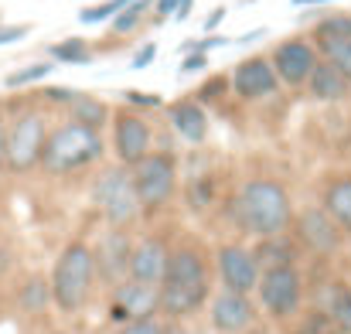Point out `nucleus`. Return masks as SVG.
I'll list each match as a JSON object with an SVG mask.
<instances>
[{
    "mask_svg": "<svg viewBox=\"0 0 351 334\" xmlns=\"http://www.w3.org/2000/svg\"><path fill=\"white\" fill-rule=\"evenodd\" d=\"M208 321L219 334H245L256 324V304L245 294L219 290L208 300Z\"/></svg>",
    "mask_w": 351,
    "mask_h": 334,
    "instance_id": "2eb2a0df",
    "label": "nucleus"
},
{
    "mask_svg": "<svg viewBox=\"0 0 351 334\" xmlns=\"http://www.w3.org/2000/svg\"><path fill=\"white\" fill-rule=\"evenodd\" d=\"M48 72H51V62H34V65H27V69H21V72L7 75V79H3V86H7V89H24V86H31V82L45 79Z\"/></svg>",
    "mask_w": 351,
    "mask_h": 334,
    "instance_id": "7c9ffc66",
    "label": "nucleus"
},
{
    "mask_svg": "<svg viewBox=\"0 0 351 334\" xmlns=\"http://www.w3.org/2000/svg\"><path fill=\"white\" fill-rule=\"evenodd\" d=\"M208 65V55L205 51H195V55H188L184 62H181V72H198V69H205Z\"/></svg>",
    "mask_w": 351,
    "mask_h": 334,
    "instance_id": "4c0bfd02",
    "label": "nucleus"
},
{
    "mask_svg": "<svg viewBox=\"0 0 351 334\" xmlns=\"http://www.w3.org/2000/svg\"><path fill=\"white\" fill-rule=\"evenodd\" d=\"M167 259H171V246L160 235H143L140 242H133V256H130V280L160 287L164 273H167Z\"/></svg>",
    "mask_w": 351,
    "mask_h": 334,
    "instance_id": "f3484780",
    "label": "nucleus"
},
{
    "mask_svg": "<svg viewBox=\"0 0 351 334\" xmlns=\"http://www.w3.org/2000/svg\"><path fill=\"white\" fill-rule=\"evenodd\" d=\"M48 58L51 62H62V65H89L93 62V51L82 38H69V41H58L48 48Z\"/></svg>",
    "mask_w": 351,
    "mask_h": 334,
    "instance_id": "393cba45",
    "label": "nucleus"
},
{
    "mask_svg": "<svg viewBox=\"0 0 351 334\" xmlns=\"http://www.w3.org/2000/svg\"><path fill=\"white\" fill-rule=\"evenodd\" d=\"M31 24H0V45H14L21 38H27Z\"/></svg>",
    "mask_w": 351,
    "mask_h": 334,
    "instance_id": "f704fd0d",
    "label": "nucleus"
},
{
    "mask_svg": "<svg viewBox=\"0 0 351 334\" xmlns=\"http://www.w3.org/2000/svg\"><path fill=\"white\" fill-rule=\"evenodd\" d=\"M154 7H157V14H160V17H178L181 0H154Z\"/></svg>",
    "mask_w": 351,
    "mask_h": 334,
    "instance_id": "ea45409f",
    "label": "nucleus"
},
{
    "mask_svg": "<svg viewBox=\"0 0 351 334\" xmlns=\"http://www.w3.org/2000/svg\"><path fill=\"white\" fill-rule=\"evenodd\" d=\"M215 273H219V280H222V290L252 297L256 287H259L263 266H259V259H256V252H252L249 246L226 242V246H219V252H215Z\"/></svg>",
    "mask_w": 351,
    "mask_h": 334,
    "instance_id": "1a4fd4ad",
    "label": "nucleus"
},
{
    "mask_svg": "<svg viewBox=\"0 0 351 334\" xmlns=\"http://www.w3.org/2000/svg\"><path fill=\"white\" fill-rule=\"evenodd\" d=\"M123 99H126V103H130L133 110H140V112L164 106V99H160L157 93H136V89H126V93H123Z\"/></svg>",
    "mask_w": 351,
    "mask_h": 334,
    "instance_id": "473e14b6",
    "label": "nucleus"
},
{
    "mask_svg": "<svg viewBox=\"0 0 351 334\" xmlns=\"http://www.w3.org/2000/svg\"><path fill=\"white\" fill-rule=\"evenodd\" d=\"M293 228H297V239L317 256H331L341 249V228L324 208H304L293 219Z\"/></svg>",
    "mask_w": 351,
    "mask_h": 334,
    "instance_id": "dca6fc26",
    "label": "nucleus"
},
{
    "mask_svg": "<svg viewBox=\"0 0 351 334\" xmlns=\"http://www.w3.org/2000/svg\"><path fill=\"white\" fill-rule=\"evenodd\" d=\"M167 324H160L157 318H143V321H126L119 334H164Z\"/></svg>",
    "mask_w": 351,
    "mask_h": 334,
    "instance_id": "72a5a7b5",
    "label": "nucleus"
},
{
    "mask_svg": "<svg viewBox=\"0 0 351 334\" xmlns=\"http://www.w3.org/2000/svg\"><path fill=\"white\" fill-rule=\"evenodd\" d=\"M160 314V287L140 283V280H123L113 287V300H110V321L126 324V321H143V318H157Z\"/></svg>",
    "mask_w": 351,
    "mask_h": 334,
    "instance_id": "f8f14e48",
    "label": "nucleus"
},
{
    "mask_svg": "<svg viewBox=\"0 0 351 334\" xmlns=\"http://www.w3.org/2000/svg\"><path fill=\"white\" fill-rule=\"evenodd\" d=\"M106 157V140L99 130H89L82 123H58L48 133L45 154H41V171L48 178H72Z\"/></svg>",
    "mask_w": 351,
    "mask_h": 334,
    "instance_id": "7ed1b4c3",
    "label": "nucleus"
},
{
    "mask_svg": "<svg viewBox=\"0 0 351 334\" xmlns=\"http://www.w3.org/2000/svg\"><path fill=\"white\" fill-rule=\"evenodd\" d=\"M208 300H212V266L202 246L195 242L174 246L160 283V314H167L171 321H188Z\"/></svg>",
    "mask_w": 351,
    "mask_h": 334,
    "instance_id": "f257e3e1",
    "label": "nucleus"
},
{
    "mask_svg": "<svg viewBox=\"0 0 351 334\" xmlns=\"http://www.w3.org/2000/svg\"><path fill=\"white\" fill-rule=\"evenodd\" d=\"M256 297L263 304V311L276 321H287L300 311L304 304V280L297 266H276V270H263Z\"/></svg>",
    "mask_w": 351,
    "mask_h": 334,
    "instance_id": "6e6552de",
    "label": "nucleus"
},
{
    "mask_svg": "<svg viewBox=\"0 0 351 334\" xmlns=\"http://www.w3.org/2000/svg\"><path fill=\"white\" fill-rule=\"evenodd\" d=\"M48 119L38 110H17L7 123V171L24 178L31 171H41V154L48 143Z\"/></svg>",
    "mask_w": 351,
    "mask_h": 334,
    "instance_id": "0eeeda50",
    "label": "nucleus"
},
{
    "mask_svg": "<svg viewBox=\"0 0 351 334\" xmlns=\"http://www.w3.org/2000/svg\"><path fill=\"white\" fill-rule=\"evenodd\" d=\"M328 318H331V324H335L338 331L351 334V290H341V294L331 300V307H328Z\"/></svg>",
    "mask_w": 351,
    "mask_h": 334,
    "instance_id": "c756f323",
    "label": "nucleus"
},
{
    "mask_svg": "<svg viewBox=\"0 0 351 334\" xmlns=\"http://www.w3.org/2000/svg\"><path fill=\"white\" fill-rule=\"evenodd\" d=\"M89 198L99 208L106 228H130L143 212L136 202V191H133L130 167H123V164H103L96 171V178L89 184Z\"/></svg>",
    "mask_w": 351,
    "mask_h": 334,
    "instance_id": "39448f33",
    "label": "nucleus"
},
{
    "mask_svg": "<svg viewBox=\"0 0 351 334\" xmlns=\"http://www.w3.org/2000/svg\"><path fill=\"white\" fill-rule=\"evenodd\" d=\"M229 219L242 235H256V239H269V235H283L290 232V225L297 219L290 191L273 181V178H252L245 181L229 202Z\"/></svg>",
    "mask_w": 351,
    "mask_h": 334,
    "instance_id": "f03ea898",
    "label": "nucleus"
},
{
    "mask_svg": "<svg viewBox=\"0 0 351 334\" xmlns=\"http://www.w3.org/2000/svg\"><path fill=\"white\" fill-rule=\"evenodd\" d=\"M51 304L62 311V314H79L89 307L93 300V290L99 283V270H96V256H93V246L86 242H69L55 266H51Z\"/></svg>",
    "mask_w": 351,
    "mask_h": 334,
    "instance_id": "20e7f679",
    "label": "nucleus"
},
{
    "mask_svg": "<svg viewBox=\"0 0 351 334\" xmlns=\"http://www.w3.org/2000/svg\"><path fill=\"white\" fill-rule=\"evenodd\" d=\"M0 171H7V123L0 112Z\"/></svg>",
    "mask_w": 351,
    "mask_h": 334,
    "instance_id": "a19ab883",
    "label": "nucleus"
},
{
    "mask_svg": "<svg viewBox=\"0 0 351 334\" xmlns=\"http://www.w3.org/2000/svg\"><path fill=\"white\" fill-rule=\"evenodd\" d=\"M154 58H157V45H143V48L133 55V62H130V65H133V69H147Z\"/></svg>",
    "mask_w": 351,
    "mask_h": 334,
    "instance_id": "e433bc0d",
    "label": "nucleus"
},
{
    "mask_svg": "<svg viewBox=\"0 0 351 334\" xmlns=\"http://www.w3.org/2000/svg\"><path fill=\"white\" fill-rule=\"evenodd\" d=\"M133 0H106V3H96V7H82L79 10V21L82 24H103V21H113L119 10H126Z\"/></svg>",
    "mask_w": 351,
    "mask_h": 334,
    "instance_id": "cd10ccee",
    "label": "nucleus"
},
{
    "mask_svg": "<svg viewBox=\"0 0 351 334\" xmlns=\"http://www.w3.org/2000/svg\"><path fill=\"white\" fill-rule=\"evenodd\" d=\"M222 45H229V38H222V34H212V38H202V41H195V51H208V48H222Z\"/></svg>",
    "mask_w": 351,
    "mask_h": 334,
    "instance_id": "58836bf2",
    "label": "nucleus"
},
{
    "mask_svg": "<svg viewBox=\"0 0 351 334\" xmlns=\"http://www.w3.org/2000/svg\"><path fill=\"white\" fill-rule=\"evenodd\" d=\"M317 55H321L317 45H311L304 38H287V41H280L273 48V58L269 62H273V69H276V75H280V82L287 89H304L311 82L317 62H321Z\"/></svg>",
    "mask_w": 351,
    "mask_h": 334,
    "instance_id": "9b49d317",
    "label": "nucleus"
},
{
    "mask_svg": "<svg viewBox=\"0 0 351 334\" xmlns=\"http://www.w3.org/2000/svg\"><path fill=\"white\" fill-rule=\"evenodd\" d=\"M167 119H171V126H174V133H178L181 140H188V143H195V147L208 140V112H205V106H202L195 96L171 103V106H167Z\"/></svg>",
    "mask_w": 351,
    "mask_h": 334,
    "instance_id": "a211bd4d",
    "label": "nucleus"
},
{
    "mask_svg": "<svg viewBox=\"0 0 351 334\" xmlns=\"http://www.w3.org/2000/svg\"><path fill=\"white\" fill-rule=\"evenodd\" d=\"M150 7V0H133L126 10H119L117 17H113V34H130V31H136L140 27V21H143V10Z\"/></svg>",
    "mask_w": 351,
    "mask_h": 334,
    "instance_id": "c85d7f7f",
    "label": "nucleus"
},
{
    "mask_svg": "<svg viewBox=\"0 0 351 334\" xmlns=\"http://www.w3.org/2000/svg\"><path fill=\"white\" fill-rule=\"evenodd\" d=\"M191 3H195V0H181V7H178V21H184V17H188Z\"/></svg>",
    "mask_w": 351,
    "mask_h": 334,
    "instance_id": "c03bdc74",
    "label": "nucleus"
},
{
    "mask_svg": "<svg viewBox=\"0 0 351 334\" xmlns=\"http://www.w3.org/2000/svg\"><path fill=\"white\" fill-rule=\"evenodd\" d=\"M229 89H232V75H212L205 86H198L195 99H198L202 106H215V103H222V99L229 96Z\"/></svg>",
    "mask_w": 351,
    "mask_h": 334,
    "instance_id": "bb28decb",
    "label": "nucleus"
},
{
    "mask_svg": "<svg viewBox=\"0 0 351 334\" xmlns=\"http://www.w3.org/2000/svg\"><path fill=\"white\" fill-rule=\"evenodd\" d=\"M69 119L103 133V130L113 123V110H110L103 99H96V96H82V93H79V99L69 106Z\"/></svg>",
    "mask_w": 351,
    "mask_h": 334,
    "instance_id": "4be33fe9",
    "label": "nucleus"
},
{
    "mask_svg": "<svg viewBox=\"0 0 351 334\" xmlns=\"http://www.w3.org/2000/svg\"><path fill=\"white\" fill-rule=\"evenodd\" d=\"M164 334H202L198 328H191V324H184V321H174V324H167Z\"/></svg>",
    "mask_w": 351,
    "mask_h": 334,
    "instance_id": "79ce46f5",
    "label": "nucleus"
},
{
    "mask_svg": "<svg viewBox=\"0 0 351 334\" xmlns=\"http://www.w3.org/2000/svg\"><path fill=\"white\" fill-rule=\"evenodd\" d=\"M345 79L351 82V41H338V45H324V48H317Z\"/></svg>",
    "mask_w": 351,
    "mask_h": 334,
    "instance_id": "2f4dec72",
    "label": "nucleus"
},
{
    "mask_svg": "<svg viewBox=\"0 0 351 334\" xmlns=\"http://www.w3.org/2000/svg\"><path fill=\"white\" fill-rule=\"evenodd\" d=\"M93 256H96V270H99V283L106 287H117L130 276V256H133V239L126 235V228H106L96 246H93Z\"/></svg>",
    "mask_w": 351,
    "mask_h": 334,
    "instance_id": "ddd939ff",
    "label": "nucleus"
},
{
    "mask_svg": "<svg viewBox=\"0 0 351 334\" xmlns=\"http://www.w3.org/2000/svg\"><path fill=\"white\" fill-rule=\"evenodd\" d=\"M150 150H154V130H150V123L136 110L113 112V154H117V164L136 167Z\"/></svg>",
    "mask_w": 351,
    "mask_h": 334,
    "instance_id": "9d476101",
    "label": "nucleus"
},
{
    "mask_svg": "<svg viewBox=\"0 0 351 334\" xmlns=\"http://www.w3.org/2000/svg\"><path fill=\"white\" fill-rule=\"evenodd\" d=\"M338 41H351V17L348 14H331V17L317 21V27H314V45H317V48L338 45Z\"/></svg>",
    "mask_w": 351,
    "mask_h": 334,
    "instance_id": "b1692460",
    "label": "nucleus"
},
{
    "mask_svg": "<svg viewBox=\"0 0 351 334\" xmlns=\"http://www.w3.org/2000/svg\"><path fill=\"white\" fill-rule=\"evenodd\" d=\"M51 334H69V331H51Z\"/></svg>",
    "mask_w": 351,
    "mask_h": 334,
    "instance_id": "49530a36",
    "label": "nucleus"
},
{
    "mask_svg": "<svg viewBox=\"0 0 351 334\" xmlns=\"http://www.w3.org/2000/svg\"><path fill=\"white\" fill-rule=\"evenodd\" d=\"M252 252H256V259H259V266H263V270H276V266H293L300 249H297V242L283 232V235L259 239V242L252 246Z\"/></svg>",
    "mask_w": 351,
    "mask_h": 334,
    "instance_id": "aec40b11",
    "label": "nucleus"
},
{
    "mask_svg": "<svg viewBox=\"0 0 351 334\" xmlns=\"http://www.w3.org/2000/svg\"><path fill=\"white\" fill-rule=\"evenodd\" d=\"M130 178H133L136 202L150 219L160 208H167L178 195V157L171 150H150L136 167H130Z\"/></svg>",
    "mask_w": 351,
    "mask_h": 334,
    "instance_id": "423d86ee",
    "label": "nucleus"
},
{
    "mask_svg": "<svg viewBox=\"0 0 351 334\" xmlns=\"http://www.w3.org/2000/svg\"><path fill=\"white\" fill-rule=\"evenodd\" d=\"M280 86H283V82H280L273 62L263 58V55H249V58H242L232 69V93L242 103L266 99V96L280 93Z\"/></svg>",
    "mask_w": 351,
    "mask_h": 334,
    "instance_id": "4468645a",
    "label": "nucleus"
},
{
    "mask_svg": "<svg viewBox=\"0 0 351 334\" xmlns=\"http://www.w3.org/2000/svg\"><path fill=\"white\" fill-rule=\"evenodd\" d=\"M222 17H226V7H215V10L208 14V21H205V31H215V27L222 24Z\"/></svg>",
    "mask_w": 351,
    "mask_h": 334,
    "instance_id": "37998d69",
    "label": "nucleus"
},
{
    "mask_svg": "<svg viewBox=\"0 0 351 334\" xmlns=\"http://www.w3.org/2000/svg\"><path fill=\"white\" fill-rule=\"evenodd\" d=\"M321 208L338 222L341 232L351 235V178H335L328 188H324V202Z\"/></svg>",
    "mask_w": 351,
    "mask_h": 334,
    "instance_id": "412c9836",
    "label": "nucleus"
},
{
    "mask_svg": "<svg viewBox=\"0 0 351 334\" xmlns=\"http://www.w3.org/2000/svg\"><path fill=\"white\" fill-rule=\"evenodd\" d=\"M184 198H188V208H195V212L208 208L212 198H215V178H212V174L191 178V184L184 188Z\"/></svg>",
    "mask_w": 351,
    "mask_h": 334,
    "instance_id": "a878e982",
    "label": "nucleus"
},
{
    "mask_svg": "<svg viewBox=\"0 0 351 334\" xmlns=\"http://www.w3.org/2000/svg\"><path fill=\"white\" fill-rule=\"evenodd\" d=\"M297 7H314V3H328V0H293Z\"/></svg>",
    "mask_w": 351,
    "mask_h": 334,
    "instance_id": "a18cd8bd",
    "label": "nucleus"
},
{
    "mask_svg": "<svg viewBox=\"0 0 351 334\" xmlns=\"http://www.w3.org/2000/svg\"><path fill=\"white\" fill-rule=\"evenodd\" d=\"M45 99H51V103H62V106H72L75 99H79V93H72V89H45Z\"/></svg>",
    "mask_w": 351,
    "mask_h": 334,
    "instance_id": "c9c22d12",
    "label": "nucleus"
},
{
    "mask_svg": "<svg viewBox=\"0 0 351 334\" xmlns=\"http://www.w3.org/2000/svg\"><path fill=\"white\" fill-rule=\"evenodd\" d=\"M17 304H21L24 314H45V311L51 307V283H48L45 276L24 280V287H21V294H17Z\"/></svg>",
    "mask_w": 351,
    "mask_h": 334,
    "instance_id": "5701e85b",
    "label": "nucleus"
},
{
    "mask_svg": "<svg viewBox=\"0 0 351 334\" xmlns=\"http://www.w3.org/2000/svg\"><path fill=\"white\" fill-rule=\"evenodd\" d=\"M307 89H311V96L321 99V103H338V99H345L351 93V82L328 58H321L317 69H314V75H311V82H307Z\"/></svg>",
    "mask_w": 351,
    "mask_h": 334,
    "instance_id": "6ab92c4d",
    "label": "nucleus"
}]
</instances>
